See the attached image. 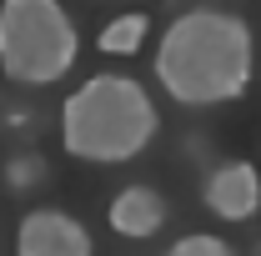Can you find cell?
<instances>
[{
  "instance_id": "obj_2",
  "label": "cell",
  "mask_w": 261,
  "mask_h": 256,
  "mask_svg": "<svg viewBox=\"0 0 261 256\" xmlns=\"http://www.w3.org/2000/svg\"><path fill=\"white\" fill-rule=\"evenodd\" d=\"M161 131L156 100L130 75H91L61 106V146L91 166L136 161Z\"/></svg>"
},
{
  "instance_id": "obj_5",
  "label": "cell",
  "mask_w": 261,
  "mask_h": 256,
  "mask_svg": "<svg viewBox=\"0 0 261 256\" xmlns=\"http://www.w3.org/2000/svg\"><path fill=\"white\" fill-rule=\"evenodd\" d=\"M206 206L221 216V221H251L261 206V176L251 161H226V166H216L211 171V181H206Z\"/></svg>"
},
{
  "instance_id": "obj_6",
  "label": "cell",
  "mask_w": 261,
  "mask_h": 256,
  "mask_svg": "<svg viewBox=\"0 0 261 256\" xmlns=\"http://www.w3.org/2000/svg\"><path fill=\"white\" fill-rule=\"evenodd\" d=\"M111 231H121V236H130V241H141V236H156L166 226V201L161 191H151V186H126V191L111 201Z\"/></svg>"
},
{
  "instance_id": "obj_3",
  "label": "cell",
  "mask_w": 261,
  "mask_h": 256,
  "mask_svg": "<svg viewBox=\"0 0 261 256\" xmlns=\"http://www.w3.org/2000/svg\"><path fill=\"white\" fill-rule=\"evenodd\" d=\"M81 56L61 0H0V70L15 86H56Z\"/></svg>"
},
{
  "instance_id": "obj_4",
  "label": "cell",
  "mask_w": 261,
  "mask_h": 256,
  "mask_svg": "<svg viewBox=\"0 0 261 256\" xmlns=\"http://www.w3.org/2000/svg\"><path fill=\"white\" fill-rule=\"evenodd\" d=\"M15 251L20 256H91L96 241L75 216H65L56 206H40V211H25V221L15 231Z\"/></svg>"
},
{
  "instance_id": "obj_8",
  "label": "cell",
  "mask_w": 261,
  "mask_h": 256,
  "mask_svg": "<svg viewBox=\"0 0 261 256\" xmlns=\"http://www.w3.org/2000/svg\"><path fill=\"white\" fill-rule=\"evenodd\" d=\"M226 251H231L226 241H221V236H206V231H201V236H181V241L171 246V256H226Z\"/></svg>"
},
{
  "instance_id": "obj_9",
  "label": "cell",
  "mask_w": 261,
  "mask_h": 256,
  "mask_svg": "<svg viewBox=\"0 0 261 256\" xmlns=\"http://www.w3.org/2000/svg\"><path fill=\"white\" fill-rule=\"evenodd\" d=\"M40 171H45V161H40V156H35V161H15V166H10V181L25 186V181H40Z\"/></svg>"
},
{
  "instance_id": "obj_7",
  "label": "cell",
  "mask_w": 261,
  "mask_h": 256,
  "mask_svg": "<svg viewBox=\"0 0 261 256\" xmlns=\"http://www.w3.org/2000/svg\"><path fill=\"white\" fill-rule=\"evenodd\" d=\"M141 40H146V15H121L100 31V50L106 56H136Z\"/></svg>"
},
{
  "instance_id": "obj_1",
  "label": "cell",
  "mask_w": 261,
  "mask_h": 256,
  "mask_svg": "<svg viewBox=\"0 0 261 256\" xmlns=\"http://www.w3.org/2000/svg\"><path fill=\"white\" fill-rule=\"evenodd\" d=\"M156 81L181 106H221L251 86V25L231 10L176 15L156 50Z\"/></svg>"
}]
</instances>
